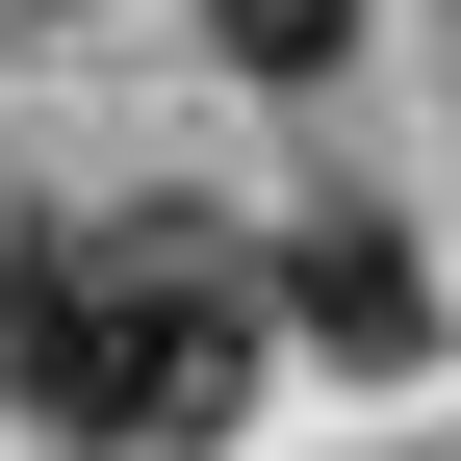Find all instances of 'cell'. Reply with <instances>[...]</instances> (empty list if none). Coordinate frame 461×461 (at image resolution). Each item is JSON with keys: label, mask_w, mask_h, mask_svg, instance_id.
<instances>
[{"label": "cell", "mask_w": 461, "mask_h": 461, "mask_svg": "<svg viewBox=\"0 0 461 461\" xmlns=\"http://www.w3.org/2000/svg\"><path fill=\"white\" fill-rule=\"evenodd\" d=\"M257 333H308L333 384H411V359H436V257H411L384 205H308V230L257 257Z\"/></svg>", "instance_id": "2"}, {"label": "cell", "mask_w": 461, "mask_h": 461, "mask_svg": "<svg viewBox=\"0 0 461 461\" xmlns=\"http://www.w3.org/2000/svg\"><path fill=\"white\" fill-rule=\"evenodd\" d=\"M205 51H230V77H333V51H359V0H205Z\"/></svg>", "instance_id": "3"}, {"label": "cell", "mask_w": 461, "mask_h": 461, "mask_svg": "<svg viewBox=\"0 0 461 461\" xmlns=\"http://www.w3.org/2000/svg\"><path fill=\"white\" fill-rule=\"evenodd\" d=\"M0 384L51 461H205L257 411V282L205 230H0Z\"/></svg>", "instance_id": "1"}]
</instances>
